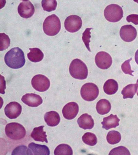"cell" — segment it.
<instances>
[{
    "label": "cell",
    "instance_id": "1",
    "mask_svg": "<svg viewBox=\"0 0 138 155\" xmlns=\"http://www.w3.org/2000/svg\"><path fill=\"white\" fill-rule=\"evenodd\" d=\"M5 61L8 67L13 69H18L25 63L23 51L18 47L13 48L8 51L5 56Z\"/></svg>",
    "mask_w": 138,
    "mask_h": 155
},
{
    "label": "cell",
    "instance_id": "2",
    "mask_svg": "<svg viewBox=\"0 0 138 155\" xmlns=\"http://www.w3.org/2000/svg\"><path fill=\"white\" fill-rule=\"evenodd\" d=\"M60 19L55 14L48 16L43 24V29L48 36H53L57 35L61 29Z\"/></svg>",
    "mask_w": 138,
    "mask_h": 155
},
{
    "label": "cell",
    "instance_id": "3",
    "mask_svg": "<svg viewBox=\"0 0 138 155\" xmlns=\"http://www.w3.org/2000/svg\"><path fill=\"white\" fill-rule=\"evenodd\" d=\"M70 75L74 78L78 80H85L88 75V70L86 64L78 59H74L69 67Z\"/></svg>",
    "mask_w": 138,
    "mask_h": 155
},
{
    "label": "cell",
    "instance_id": "4",
    "mask_svg": "<svg viewBox=\"0 0 138 155\" xmlns=\"http://www.w3.org/2000/svg\"><path fill=\"white\" fill-rule=\"evenodd\" d=\"M7 137L14 140L21 139L25 137L26 130L21 124L12 122L7 124L5 129Z\"/></svg>",
    "mask_w": 138,
    "mask_h": 155
},
{
    "label": "cell",
    "instance_id": "5",
    "mask_svg": "<svg viewBox=\"0 0 138 155\" xmlns=\"http://www.w3.org/2000/svg\"><path fill=\"white\" fill-rule=\"evenodd\" d=\"M123 12L122 8L117 4H111L104 10V15L105 18L111 22H117L123 17Z\"/></svg>",
    "mask_w": 138,
    "mask_h": 155
},
{
    "label": "cell",
    "instance_id": "6",
    "mask_svg": "<svg viewBox=\"0 0 138 155\" xmlns=\"http://www.w3.org/2000/svg\"><path fill=\"white\" fill-rule=\"evenodd\" d=\"M82 98L87 101H93L97 99L99 94V89L93 83H87L84 85L80 90Z\"/></svg>",
    "mask_w": 138,
    "mask_h": 155
},
{
    "label": "cell",
    "instance_id": "7",
    "mask_svg": "<svg viewBox=\"0 0 138 155\" xmlns=\"http://www.w3.org/2000/svg\"><path fill=\"white\" fill-rule=\"evenodd\" d=\"M31 84L33 87L40 92L47 91L50 86V81L45 76L42 74L36 75L32 78Z\"/></svg>",
    "mask_w": 138,
    "mask_h": 155
},
{
    "label": "cell",
    "instance_id": "8",
    "mask_svg": "<svg viewBox=\"0 0 138 155\" xmlns=\"http://www.w3.org/2000/svg\"><path fill=\"white\" fill-rule=\"evenodd\" d=\"M82 25V18L76 15L69 16L64 21L65 28L67 31L72 33L79 31Z\"/></svg>",
    "mask_w": 138,
    "mask_h": 155
},
{
    "label": "cell",
    "instance_id": "9",
    "mask_svg": "<svg viewBox=\"0 0 138 155\" xmlns=\"http://www.w3.org/2000/svg\"><path fill=\"white\" fill-rule=\"evenodd\" d=\"M95 62L100 69H107L111 66L112 59L109 54L105 51H100L96 54Z\"/></svg>",
    "mask_w": 138,
    "mask_h": 155
},
{
    "label": "cell",
    "instance_id": "10",
    "mask_svg": "<svg viewBox=\"0 0 138 155\" xmlns=\"http://www.w3.org/2000/svg\"><path fill=\"white\" fill-rule=\"evenodd\" d=\"M18 10L21 17L25 18H31L35 12L34 6L29 1H23L21 2Z\"/></svg>",
    "mask_w": 138,
    "mask_h": 155
},
{
    "label": "cell",
    "instance_id": "11",
    "mask_svg": "<svg viewBox=\"0 0 138 155\" xmlns=\"http://www.w3.org/2000/svg\"><path fill=\"white\" fill-rule=\"evenodd\" d=\"M137 35L136 29L131 25L123 26L120 30V35L121 38L126 42L132 41L136 38Z\"/></svg>",
    "mask_w": 138,
    "mask_h": 155
},
{
    "label": "cell",
    "instance_id": "12",
    "mask_svg": "<svg viewBox=\"0 0 138 155\" xmlns=\"http://www.w3.org/2000/svg\"><path fill=\"white\" fill-rule=\"evenodd\" d=\"M22 110L21 105L16 102H10L5 108V115L10 119L17 118L20 115Z\"/></svg>",
    "mask_w": 138,
    "mask_h": 155
},
{
    "label": "cell",
    "instance_id": "13",
    "mask_svg": "<svg viewBox=\"0 0 138 155\" xmlns=\"http://www.w3.org/2000/svg\"><path fill=\"white\" fill-rule=\"evenodd\" d=\"M79 111V107L75 102H70L64 106L62 110L64 117L67 120L74 119Z\"/></svg>",
    "mask_w": 138,
    "mask_h": 155
},
{
    "label": "cell",
    "instance_id": "14",
    "mask_svg": "<svg viewBox=\"0 0 138 155\" xmlns=\"http://www.w3.org/2000/svg\"><path fill=\"white\" fill-rule=\"evenodd\" d=\"M26 105L31 107H37L42 104L43 100L39 95L34 94H27L21 99Z\"/></svg>",
    "mask_w": 138,
    "mask_h": 155
},
{
    "label": "cell",
    "instance_id": "15",
    "mask_svg": "<svg viewBox=\"0 0 138 155\" xmlns=\"http://www.w3.org/2000/svg\"><path fill=\"white\" fill-rule=\"evenodd\" d=\"M77 123L80 127L84 130H90L94 126V122L92 117L87 114H83L77 120Z\"/></svg>",
    "mask_w": 138,
    "mask_h": 155
},
{
    "label": "cell",
    "instance_id": "16",
    "mask_svg": "<svg viewBox=\"0 0 138 155\" xmlns=\"http://www.w3.org/2000/svg\"><path fill=\"white\" fill-rule=\"evenodd\" d=\"M31 155H49L50 153L49 148L44 145H38L31 143L28 145Z\"/></svg>",
    "mask_w": 138,
    "mask_h": 155
},
{
    "label": "cell",
    "instance_id": "17",
    "mask_svg": "<svg viewBox=\"0 0 138 155\" xmlns=\"http://www.w3.org/2000/svg\"><path fill=\"white\" fill-rule=\"evenodd\" d=\"M44 119L48 126L51 127L58 126L61 121V117L58 113L54 111L46 113Z\"/></svg>",
    "mask_w": 138,
    "mask_h": 155
},
{
    "label": "cell",
    "instance_id": "18",
    "mask_svg": "<svg viewBox=\"0 0 138 155\" xmlns=\"http://www.w3.org/2000/svg\"><path fill=\"white\" fill-rule=\"evenodd\" d=\"M120 120L117 115L111 114L110 116L104 118L103 121L101 122L102 128L106 130L115 128L119 126Z\"/></svg>",
    "mask_w": 138,
    "mask_h": 155
},
{
    "label": "cell",
    "instance_id": "19",
    "mask_svg": "<svg viewBox=\"0 0 138 155\" xmlns=\"http://www.w3.org/2000/svg\"><path fill=\"white\" fill-rule=\"evenodd\" d=\"M44 127V126H41L35 127L32 130L31 136L35 141L48 143L47 135L46 134V132L43 130Z\"/></svg>",
    "mask_w": 138,
    "mask_h": 155
},
{
    "label": "cell",
    "instance_id": "20",
    "mask_svg": "<svg viewBox=\"0 0 138 155\" xmlns=\"http://www.w3.org/2000/svg\"><path fill=\"white\" fill-rule=\"evenodd\" d=\"M96 108L97 112L101 115H104L110 112L111 105L109 101L102 99L97 102Z\"/></svg>",
    "mask_w": 138,
    "mask_h": 155
},
{
    "label": "cell",
    "instance_id": "21",
    "mask_svg": "<svg viewBox=\"0 0 138 155\" xmlns=\"http://www.w3.org/2000/svg\"><path fill=\"white\" fill-rule=\"evenodd\" d=\"M118 85L117 81L113 79L107 80L105 83L104 91L105 93L108 95L115 94L118 90Z\"/></svg>",
    "mask_w": 138,
    "mask_h": 155
},
{
    "label": "cell",
    "instance_id": "22",
    "mask_svg": "<svg viewBox=\"0 0 138 155\" xmlns=\"http://www.w3.org/2000/svg\"><path fill=\"white\" fill-rule=\"evenodd\" d=\"M31 51L28 54V57L30 61L34 62L41 61L44 58V54L40 49L37 48H30Z\"/></svg>",
    "mask_w": 138,
    "mask_h": 155
},
{
    "label": "cell",
    "instance_id": "23",
    "mask_svg": "<svg viewBox=\"0 0 138 155\" xmlns=\"http://www.w3.org/2000/svg\"><path fill=\"white\" fill-rule=\"evenodd\" d=\"M138 88L137 83L130 84L126 86L123 88L121 92V94L123 96V98H133L137 92Z\"/></svg>",
    "mask_w": 138,
    "mask_h": 155
},
{
    "label": "cell",
    "instance_id": "24",
    "mask_svg": "<svg viewBox=\"0 0 138 155\" xmlns=\"http://www.w3.org/2000/svg\"><path fill=\"white\" fill-rule=\"evenodd\" d=\"M55 155H72L73 150L69 145L66 144H61L58 145L55 150Z\"/></svg>",
    "mask_w": 138,
    "mask_h": 155
},
{
    "label": "cell",
    "instance_id": "25",
    "mask_svg": "<svg viewBox=\"0 0 138 155\" xmlns=\"http://www.w3.org/2000/svg\"><path fill=\"white\" fill-rule=\"evenodd\" d=\"M121 135L120 132L116 130H112L108 133L107 139V142L111 145L118 143L121 140Z\"/></svg>",
    "mask_w": 138,
    "mask_h": 155
},
{
    "label": "cell",
    "instance_id": "26",
    "mask_svg": "<svg viewBox=\"0 0 138 155\" xmlns=\"http://www.w3.org/2000/svg\"><path fill=\"white\" fill-rule=\"evenodd\" d=\"M82 140L86 145L90 146L95 145L97 143L96 136L93 133L87 132L83 136Z\"/></svg>",
    "mask_w": 138,
    "mask_h": 155
},
{
    "label": "cell",
    "instance_id": "27",
    "mask_svg": "<svg viewBox=\"0 0 138 155\" xmlns=\"http://www.w3.org/2000/svg\"><path fill=\"white\" fill-rule=\"evenodd\" d=\"M41 3L43 10L48 12L55 10L57 6L56 0H43Z\"/></svg>",
    "mask_w": 138,
    "mask_h": 155
},
{
    "label": "cell",
    "instance_id": "28",
    "mask_svg": "<svg viewBox=\"0 0 138 155\" xmlns=\"http://www.w3.org/2000/svg\"><path fill=\"white\" fill-rule=\"evenodd\" d=\"M0 50H6L10 45V40L9 36L4 33L0 34Z\"/></svg>",
    "mask_w": 138,
    "mask_h": 155
},
{
    "label": "cell",
    "instance_id": "29",
    "mask_svg": "<svg viewBox=\"0 0 138 155\" xmlns=\"http://www.w3.org/2000/svg\"><path fill=\"white\" fill-rule=\"evenodd\" d=\"M109 155H130L131 154L128 150L125 147L121 146L113 149L110 152Z\"/></svg>",
    "mask_w": 138,
    "mask_h": 155
},
{
    "label": "cell",
    "instance_id": "30",
    "mask_svg": "<svg viewBox=\"0 0 138 155\" xmlns=\"http://www.w3.org/2000/svg\"><path fill=\"white\" fill-rule=\"evenodd\" d=\"M91 28H87L83 33L82 40L87 48L89 51H91L89 47V43L90 42V39L91 38L90 30Z\"/></svg>",
    "mask_w": 138,
    "mask_h": 155
},
{
    "label": "cell",
    "instance_id": "31",
    "mask_svg": "<svg viewBox=\"0 0 138 155\" xmlns=\"http://www.w3.org/2000/svg\"><path fill=\"white\" fill-rule=\"evenodd\" d=\"M12 155H31V153L29 148L25 146H20L15 148Z\"/></svg>",
    "mask_w": 138,
    "mask_h": 155
},
{
    "label": "cell",
    "instance_id": "32",
    "mask_svg": "<svg viewBox=\"0 0 138 155\" xmlns=\"http://www.w3.org/2000/svg\"><path fill=\"white\" fill-rule=\"evenodd\" d=\"M132 59L131 58L128 60L124 61L122 65L121 69L123 72L126 74H129L133 76H134L132 74V73L134 72L133 71H132L131 69L130 64V61Z\"/></svg>",
    "mask_w": 138,
    "mask_h": 155
},
{
    "label": "cell",
    "instance_id": "33",
    "mask_svg": "<svg viewBox=\"0 0 138 155\" xmlns=\"http://www.w3.org/2000/svg\"><path fill=\"white\" fill-rule=\"evenodd\" d=\"M126 21L128 22H132L135 25H138V15L132 14L127 17Z\"/></svg>",
    "mask_w": 138,
    "mask_h": 155
},
{
    "label": "cell",
    "instance_id": "34",
    "mask_svg": "<svg viewBox=\"0 0 138 155\" xmlns=\"http://www.w3.org/2000/svg\"><path fill=\"white\" fill-rule=\"evenodd\" d=\"M1 79V93L2 94H5V90L6 88V83L4 79V77H2V78Z\"/></svg>",
    "mask_w": 138,
    "mask_h": 155
},
{
    "label": "cell",
    "instance_id": "35",
    "mask_svg": "<svg viewBox=\"0 0 138 155\" xmlns=\"http://www.w3.org/2000/svg\"><path fill=\"white\" fill-rule=\"evenodd\" d=\"M135 61L136 63L138 64V50L136 51L135 54Z\"/></svg>",
    "mask_w": 138,
    "mask_h": 155
},
{
    "label": "cell",
    "instance_id": "36",
    "mask_svg": "<svg viewBox=\"0 0 138 155\" xmlns=\"http://www.w3.org/2000/svg\"><path fill=\"white\" fill-rule=\"evenodd\" d=\"M136 83H137L138 84V79L137 80ZM137 96H138V90L137 92Z\"/></svg>",
    "mask_w": 138,
    "mask_h": 155
}]
</instances>
